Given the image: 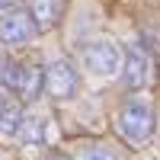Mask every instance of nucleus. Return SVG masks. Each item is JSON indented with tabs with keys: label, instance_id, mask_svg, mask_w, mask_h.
<instances>
[{
	"label": "nucleus",
	"instance_id": "6",
	"mask_svg": "<svg viewBox=\"0 0 160 160\" xmlns=\"http://www.w3.org/2000/svg\"><path fill=\"white\" fill-rule=\"evenodd\" d=\"M64 10H68V0H29L26 3V13L32 16L35 32H51L61 22Z\"/></svg>",
	"mask_w": 160,
	"mask_h": 160
},
{
	"label": "nucleus",
	"instance_id": "11",
	"mask_svg": "<svg viewBox=\"0 0 160 160\" xmlns=\"http://www.w3.org/2000/svg\"><path fill=\"white\" fill-rule=\"evenodd\" d=\"M10 7H16V0H0V13H7Z\"/></svg>",
	"mask_w": 160,
	"mask_h": 160
},
{
	"label": "nucleus",
	"instance_id": "14",
	"mask_svg": "<svg viewBox=\"0 0 160 160\" xmlns=\"http://www.w3.org/2000/svg\"><path fill=\"white\" fill-rule=\"evenodd\" d=\"M0 68H3V58H0Z\"/></svg>",
	"mask_w": 160,
	"mask_h": 160
},
{
	"label": "nucleus",
	"instance_id": "13",
	"mask_svg": "<svg viewBox=\"0 0 160 160\" xmlns=\"http://www.w3.org/2000/svg\"><path fill=\"white\" fill-rule=\"evenodd\" d=\"M3 102H7V99H3V87H0V106H3Z\"/></svg>",
	"mask_w": 160,
	"mask_h": 160
},
{
	"label": "nucleus",
	"instance_id": "4",
	"mask_svg": "<svg viewBox=\"0 0 160 160\" xmlns=\"http://www.w3.org/2000/svg\"><path fill=\"white\" fill-rule=\"evenodd\" d=\"M45 93L55 102H68L80 93V71L71 58H55L45 68Z\"/></svg>",
	"mask_w": 160,
	"mask_h": 160
},
{
	"label": "nucleus",
	"instance_id": "10",
	"mask_svg": "<svg viewBox=\"0 0 160 160\" xmlns=\"http://www.w3.org/2000/svg\"><path fill=\"white\" fill-rule=\"evenodd\" d=\"M74 160H118V154L106 144H90V148H80Z\"/></svg>",
	"mask_w": 160,
	"mask_h": 160
},
{
	"label": "nucleus",
	"instance_id": "5",
	"mask_svg": "<svg viewBox=\"0 0 160 160\" xmlns=\"http://www.w3.org/2000/svg\"><path fill=\"white\" fill-rule=\"evenodd\" d=\"M35 38L32 16L22 7H10L7 13H0V45L7 48H22Z\"/></svg>",
	"mask_w": 160,
	"mask_h": 160
},
{
	"label": "nucleus",
	"instance_id": "2",
	"mask_svg": "<svg viewBox=\"0 0 160 160\" xmlns=\"http://www.w3.org/2000/svg\"><path fill=\"white\" fill-rule=\"evenodd\" d=\"M80 64L93 77H115L122 64V48L112 38H90L80 45Z\"/></svg>",
	"mask_w": 160,
	"mask_h": 160
},
{
	"label": "nucleus",
	"instance_id": "7",
	"mask_svg": "<svg viewBox=\"0 0 160 160\" xmlns=\"http://www.w3.org/2000/svg\"><path fill=\"white\" fill-rule=\"evenodd\" d=\"M29 64H22V61H16V58H10V61H3V68H0V87H3L7 93H16V96H22V90H26V83H29Z\"/></svg>",
	"mask_w": 160,
	"mask_h": 160
},
{
	"label": "nucleus",
	"instance_id": "1",
	"mask_svg": "<svg viewBox=\"0 0 160 160\" xmlns=\"http://www.w3.org/2000/svg\"><path fill=\"white\" fill-rule=\"evenodd\" d=\"M115 131L118 138L131 148H144L154 131H157V109L148 96H131L115 115Z\"/></svg>",
	"mask_w": 160,
	"mask_h": 160
},
{
	"label": "nucleus",
	"instance_id": "9",
	"mask_svg": "<svg viewBox=\"0 0 160 160\" xmlns=\"http://www.w3.org/2000/svg\"><path fill=\"white\" fill-rule=\"evenodd\" d=\"M22 106L19 102H3L0 106V135L3 138H16L19 135V125H22Z\"/></svg>",
	"mask_w": 160,
	"mask_h": 160
},
{
	"label": "nucleus",
	"instance_id": "8",
	"mask_svg": "<svg viewBox=\"0 0 160 160\" xmlns=\"http://www.w3.org/2000/svg\"><path fill=\"white\" fill-rule=\"evenodd\" d=\"M22 144H45L48 141V118L38 115V112H26L22 115V125H19V135H16Z\"/></svg>",
	"mask_w": 160,
	"mask_h": 160
},
{
	"label": "nucleus",
	"instance_id": "3",
	"mask_svg": "<svg viewBox=\"0 0 160 160\" xmlns=\"http://www.w3.org/2000/svg\"><path fill=\"white\" fill-rule=\"evenodd\" d=\"M151 71H154V61H151V51L138 45V42H131L125 51H122V64H118V83H122L128 93H138L148 87V80H151Z\"/></svg>",
	"mask_w": 160,
	"mask_h": 160
},
{
	"label": "nucleus",
	"instance_id": "12",
	"mask_svg": "<svg viewBox=\"0 0 160 160\" xmlns=\"http://www.w3.org/2000/svg\"><path fill=\"white\" fill-rule=\"evenodd\" d=\"M45 160H71V157H64V154H51V157H45Z\"/></svg>",
	"mask_w": 160,
	"mask_h": 160
}]
</instances>
